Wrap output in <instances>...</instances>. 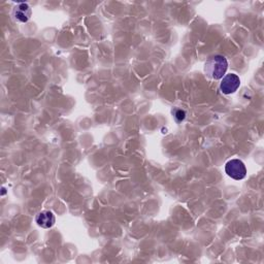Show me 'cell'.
<instances>
[{"instance_id": "4", "label": "cell", "mask_w": 264, "mask_h": 264, "mask_svg": "<svg viewBox=\"0 0 264 264\" xmlns=\"http://www.w3.org/2000/svg\"><path fill=\"white\" fill-rule=\"evenodd\" d=\"M14 19L20 23H26L30 20L32 11L29 5L27 4H19L13 9L12 13Z\"/></svg>"}, {"instance_id": "1", "label": "cell", "mask_w": 264, "mask_h": 264, "mask_svg": "<svg viewBox=\"0 0 264 264\" xmlns=\"http://www.w3.org/2000/svg\"><path fill=\"white\" fill-rule=\"evenodd\" d=\"M204 70L208 78L215 81L220 80L225 76L228 70V61L222 55L212 56L207 60Z\"/></svg>"}, {"instance_id": "5", "label": "cell", "mask_w": 264, "mask_h": 264, "mask_svg": "<svg viewBox=\"0 0 264 264\" xmlns=\"http://www.w3.org/2000/svg\"><path fill=\"white\" fill-rule=\"evenodd\" d=\"M36 222L38 223V225L40 227L45 228V229H49V228H51L55 225L56 218H55V215H54L53 212L43 211V212H41L37 215Z\"/></svg>"}, {"instance_id": "6", "label": "cell", "mask_w": 264, "mask_h": 264, "mask_svg": "<svg viewBox=\"0 0 264 264\" xmlns=\"http://www.w3.org/2000/svg\"><path fill=\"white\" fill-rule=\"evenodd\" d=\"M175 117L177 118L178 121H183L185 119V117H186V113L184 111H182V110H177L176 113H175Z\"/></svg>"}, {"instance_id": "2", "label": "cell", "mask_w": 264, "mask_h": 264, "mask_svg": "<svg viewBox=\"0 0 264 264\" xmlns=\"http://www.w3.org/2000/svg\"><path fill=\"white\" fill-rule=\"evenodd\" d=\"M225 172L231 179L241 181L247 176L245 163L240 159H231L225 165Z\"/></svg>"}, {"instance_id": "3", "label": "cell", "mask_w": 264, "mask_h": 264, "mask_svg": "<svg viewBox=\"0 0 264 264\" xmlns=\"http://www.w3.org/2000/svg\"><path fill=\"white\" fill-rule=\"evenodd\" d=\"M240 86H241L240 78L235 74H229L222 78L220 84V90L222 91V93L229 95L237 92Z\"/></svg>"}]
</instances>
